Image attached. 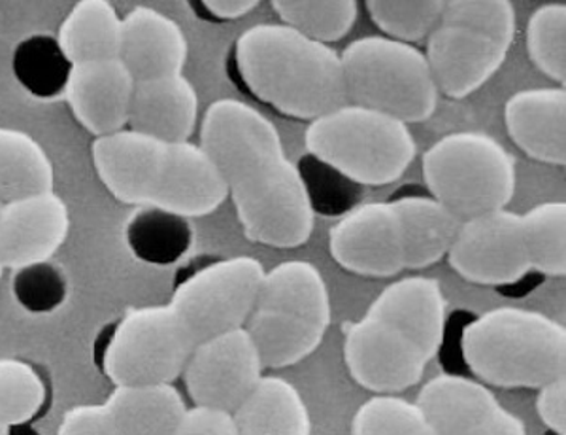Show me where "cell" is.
<instances>
[{"instance_id":"e0dca14e","label":"cell","mask_w":566,"mask_h":435,"mask_svg":"<svg viewBox=\"0 0 566 435\" xmlns=\"http://www.w3.org/2000/svg\"><path fill=\"white\" fill-rule=\"evenodd\" d=\"M71 231V213L61 195H31L0 207V263L23 269L52 261Z\"/></svg>"},{"instance_id":"8fae6325","label":"cell","mask_w":566,"mask_h":435,"mask_svg":"<svg viewBox=\"0 0 566 435\" xmlns=\"http://www.w3.org/2000/svg\"><path fill=\"white\" fill-rule=\"evenodd\" d=\"M446 260L459 277L478 287L506 288L522 282L533 271L522 215L501 208L467 218Z\"/></svg>"},{"instance_id":"2e32d148","label":"cell","mask_w":566,"mask_h":435,"mask_svg":"<svg viewBox=\"0 0 566 435\" xmlns=\"http://www.w3.org/2000/svg\"><path fill=\"white\" fill-rule=\"evenodd\" d=\"M168 146L127 127L95 138L91 154L101 183L117 201L154 207L167 175Z\"/></svg>"},{"instance_id":"8992f818","label":"cell","mask_w":566,"mask_h":435,"mask_svg":"<svg viewBox=\"0 0 566 435\" xmlns=\"http://www.w3.org/2000/svg\"><path fill=\"white\" fill-rule=\"evenodd\" d=\"M304 144L317 162L363 186L397 183L418 154L410 125L352 103L310 122Z\"/></svg>"},{"instance_id":"f1b7e54d","label":"cell","mask_w":566,"mask_h":435,"mask_svg":"<svg viewBox=\"0 0 566 435\" xmlns=\"http://www.w3.org/2000/svg\"><path fill=\"white\" fill-rule=\"evenodd\" d=\"M531 269L544 277L566 275V203L544 201L522 215Z\"/></svg>"},{"instance_id":"ffe728a7","label":"cell","mask_w":566,"mask_h":435,"mask_svg":"<svg viewBox=\"0 0 566 435\" xmlns=\"http://www.w3.org/2000/svg\"><path fill=\"white\" fill-rule=\"evenodd\" d=\"M189 55L178 21L151 7H136L122 21L119 53L136 82L184 74Z\"/></svg>"},{"instance_id":"6da1fadb","label":"cell","mask_w":566,"mask_h":435,"mask_svg":"<svg viewBox=\"0 0 566 435\" xmlns=\"http://www.w3.org/2000/svg\"><path fill=\"white\" fill-rule=\"evenodd\" d=\"M199 137L251 242L290 250L310 241L316 208L269 117L240 99H218L205 112Z\"/></svg>"},{"instance_id":"ba28073f","label":"cell","mask_w":566,"mask_h":435,"mask_svg":"<svg viewBox=\"0 0 566 435\" xmlns=\"http://www.w3.org/2000/svg\"><path fill=\"white\" fill-rule=\"evenodd\" d=\"M429 194L461 216L506 208L517 189V163L485 131H453L438 138L423 154Z\"/></svg>"},{"instance_id":"60d3db41","label":"cell","mask_w":566,"mask_h":435,"mask_svg":"<svg viewBox=\"0 0 566 435\" xmlns=\"http://www.w3.org/2000/svg\"><path fill=\"white\" fill-rule=\"evenodd\" d=\"M200 4L216 20L232 21L258 10L259 0H205Z\"/></svg>"},{"instance_id":"9a60e30c","label":"cell","mask_w":566,"mask_h":435,"mask_svg":"<svg viewBox=\"0 0 566 435\" xmlns=\"http://www.w3.org/2000/svg\"><path fill=\"white\" fill-rule=\"evenodd\" d=\"M438 435H527L522 421L476 379L442 373L416 400Z\"/></svg>"},{"instance_id":"30bf717a","label":"cell","mask_w":566,"mask_h":435,"mask_svg":"<svg viewBox=\"0 0 566 435\" xmlns=\"http://www.w3.org/2000/svg\"><path fill=\"white\" fill-rule=\"evenodd\" d=\"M258 258L232 256L202 267L181 280L172 293L175 309L195 341L245 328L263 287Z\"/></svg>"},{"instance_id":"8d00e7d4","label":"cell","mask_w":566,"mask_h":435,"mask_svg":"<svg viewBox=\"0 0 566 435\" xmlns=\"http://www.w3.org/2000/svg\"><path fill=\"white\" fill-rule=\"evenodd\" d=\"M13 296L31 312H50L66 298V279L52 261L13 271Z\"/></svg>"},{"instance_id":"5bb4252c","label":"cell","mask_w":566,"mask_h":435,"mask_svg":"<svg viewBox=\"0 0 566 435\" xmlns=\"http://www.w3.org/2000/svg\"><path fill=\"white\" fill-rule=\"evenodd\" d=\"M328 252L338 266L367 279H391L406 269L405 235L391 201L357 205L328 229Z\"/></svg>"},{"instance_id":"74e56055","label":"cell","mask_w":566,"mask_h":435,"mask_svg":"<svg viewBox=\"0 0 566 435\" xmlns=\"http://www.w3.org/2000/svg\"><path fill=\"white\" fill-rule=\"evenodd\" d=\"M57 435H119L106 405H76L61 421Z\"/></svg>"},{"instance_id":"484cf974","label":"cell","mask_w":566,"mask_h":435,"mask_svg":"<svg viewBox=\"0 0 566 435\" xmlns=\"http://www.w3.org/2000/svg\"><path fill=\"white\" fill-rule=\"evenodd\" d=\"M104 405L119 435H172L187 411L175 384L116 386Z\"/></svg>"},{"instance_id":"f546056e","label":"cell","mask_w":566,"mask_h":435,"mask_svg":"<svg viewBox=\"0 0 566 435\" xmlns=\"http://www.w3.org/2000/svg\"><path fill=\"white\" fill-rule=\"evenodd\" d=\"M271 7L282 23L327 46L348 37L359 18L355 0H272Z\"/></svg>"},{"instance_id":"d590c367","label":"cell","mask_w":566,"mask_h":435,"mask_svg":"<svg viewBox=\"0 0 566 435\" xmlns=\"http://www.w3.org/2000/svg\"><path fill=\"white\" fill-rule=\"evenodd\" d=\"M13 66L21 82L39 95L63 92L71 63L52 39H29L18 48Z\"/></svg>"},{"instance_id":"ac0fdd59","label":"cell","mask_w":566,"mask_h":435,"mask_svg":"<svg viewBox=\"0 0 566 435\" xmlns=\"http://www.w3.org/2000/svg\"><path fill=\"white\" fill-rule=\"evenodd\" d=\"M135 85L122 59H103L72 65L63 95L80 125L98 138L127 130Z\"/></svg>"},{"instance_id":"b9f144b4","label":"cell","mask_w":566,"mask_h":435,"mask_svg":"<svg viewBox=\"0 0 566 435\" xmlns=\"http://www.w3.org/2000/svg\"><path fill=\"white\" fill-rule=\"evenodd\" d=\"M0 435H10V428H7V426H0Z\"/></svg>"},{"instance_id":"7a4b0ae2","label":"cell","mask_w":566,"mask_h":435,"mask_svg":"<svg viewBox=\"0 0 566 435\" xmlns=\"http://www.w3.org/2000/svg\"><path fill=\"white\" fill-rule=\"evenodd\" d=\"M234 63L245 90L283 116L314 122L348 103L340 53L282 21L245 29Z\"/></svg>"},{"instance_id":"e575fe53","label":"cell","mask_w":566,"mask_h":435,"mask_svg":"<svg viewBox=\"0 0 566 435\" xmlns=\"http://www.w3.org/2000/svg\"><path fill=\"white\" fill-rule=\"evenodd\" d=\"M45 384L39 373L15 358H0V426L31 423L44 407Z\"/></svg>"},{"instance_id":"4fadbf2b","label":"cell","mask_w":566,"mask_h":435,"mask_svg":"<svg viewBox=\"0 0 566 435\" xmlns=\"http://www.w3.org/2000/svg\"><path fill=\"white\" fill-rule=\"evenodd\" d=\"M263 371L258 344L240 328L195 344L181 377L195 405L232 413Z\"/></svg>"},{"instance_id":"7402d4cb","label":"cell","mask_w":566,"mask_h":435,"mask_svg":"<svg viewBox=\"0 0 566 435\" xmlns=\"http://www.w3.org/2000/svg\"><path fill=\"white\" fill-rule=\"evenodd\" d=\"M229 191L221 170L199 143H170L167 175L154 208L180 218H200L216 213Z\"/></svg>"},{"instance_id":"83f0119b","label":"cell","mask_w":566,"mask_h":435,"mask_svg":"<svg viewBox=\"0 0 566 435\" xmlns=\"http://www.w3.org/2000/svg\"><path fill=\"white\" fill-rule=\"evenodd\" d=\"M55 170L44 146L25 131L0 127V203L53 191Z\"/></svg>"},{"instance_id":"4316f807","label":"cell","mask_w":566,"mask_h":435,"mask_svg":"<svg viewBox=\"0 0 566 435\" xmlns=\"http://www.w3.org/2000/svg\"><path fill=\"white\" fill-rule=\"evenodd\" d=\"M122 21L108 0H82L59 27V50L71 65L117 58Z\"/></svg>"},{"instance_id":"ee69618b","label":"cell","mask_w":566,"mask_h":435,"mask_svg":"<svg viewBox=\"0 0 566 435\" xmlns=\"http://www.w3.org/2000/svg\"><path fill=\"white\" fill-rule=\"evenodd\" d=\"M0 207H2V203H0Z\"/></svg>"},{"instance_id":"603a6c76","label":"cell","mask_w":566,"mask_h":435,"mask_svg":"<svg viewBox=\"0 0 566 435\" xmlns=\"http://www.w3.org/2000/svg\"><path fill=\"white\" fill-rule=\"evenodd\" d=\"M199 122V93L184 74L136 82L129 130L165 143H186Z\"/></svg>"},{"instance_id":"277c9868","label":"cell","mask_w":566,"mask_h":435,"mask_svg":"<svg viewBox=\"0 0 566 435\" xmlns=\"http://www.w3.org/2000/svg\"><path fill=\"white\" fill-rule=\"evenodd\" d=\"M515 31L510 0H444L423 52L438 92L451 99L476 93L501 71Z\"/></svg>"},{"instance_id":"836d02e7","label":"cell","mask_w":566,"mask_h":435,"mask_svg":"<svg viewBox=\"0 0 566 435\" xmlns=\"http://www.w3.org/2000/svg\"><path fill=\"white\" fill-rule=\"evenodd\" d=\"M365 8L384 37L416 46L437 25L444 0H368Z\"/></svg>"},{"instance_id":"d4e9b609","label":"cell","mask_w":566,"mask_h":435,"mask_svg":"<svg viewBox=\"0 0 566 435\" xmlns=\"http://www.w3.org/2000/svg\"><path fill=\"white\" fill-rule=\"evenodd\" d=\"M405 235L406 269H427L444 260L463 218L432 195L392 199Z\"/></svg>"},{"instance_id":"d6986e66","label":"cell","mask_w":566,"mask_h":435,"mask_svg":"<svg viewBox=\"0 0 566 435\" xmlns=\"http://www.w3.org/2000/svg\"><path fill=\"white\" fill-rule=\"evenodd\" d=\"M367 314L405 333L429 360H434L446 333V298L437 279L412 275L384 288Z\"/></svg>"},{"instance_id":"1f68e13d","label":"cell","mask_w":566,"mask_h":435,"mask_svg":"<svg viewBox=\"0 0 566 435\" xmlns=\"http://www.w3.org/2000/svg\"><path fill=\"white\" fill-rule=\"evenodd\" d=\"M528 59L538 71L565 87L566 80V4L547 2L528 18L525 31Z\"/></svg>"},{"instance_id":"cb8c5ba5","label":"cell","mask_w":566,"mask_h":435,"mask_svg":"<svg viewBox=\"0 0 566 435\" xmlns=\"http://www.w3.org/2000/svg\"><path fill=\"white\" fill-rule=\"evenodd\" d=\"M240 435H310L312 418L301 392L277 375H263L232 411Z\"/></svg>"},{"instance_id":"ab89813d","label":"cell","mask_w":566,"mask_h":435,"mask_svg":"<svg viewBox=\"0 0 566 435\" xmlns=\"http://www.w3.org/2000/svg\"><path fill=\"white\" fill-rule=\"evenodd\" d=\"M536 413L555 435H566V375L538 389Z\"/></svg>"},{"instance_id":"7c38bea8","label":"cell","mask_w":566,"mask_h":435,"mask_svg":"<svg viewBox=\"0 0 566 435\" xmlns=\"http://www.w3.org/2000/svg\"><path fill=\"white\" fill-rule=\"evenodd\" d=\"M342 354L349 377L374 396H397L412 389L431 362L405 333L367 312L342 325Z\"/></svg>"},{"instance_id":"d6a6232c","label":"cell","mask_w":566,"mask_h":435,"mask_svg":"<svg viewBox=\"0 0 566 435\" xmlns=\"http://www.w3.org/2000/svg\"><path fill=\"white\" fill-rule=\"evenodd\" d=\"M352 435H438L416 402L400 396H374L355 411Z\"/></svg>"},{"instance_id":"4dcf8cb0","label":"cell","mask_w":566,"mask_h":435,"mask_svg":"<svg viewBox=\"0 0 566 435\" xmlns=\"http://www.w3.org/2000/svg\"><path fill=\"white\" fill-rule=\"evenodd\" d=\"M127 245L146 261H172L189 242L186 218L168 215L159 208L138 207L125 229Z\"/></svg>"},{"instance_id":"52a82bcc","label":"cell","mask_w":566,"mask_h":435,"mask_svg":"<svg viewBox=\"0 0 566 435\" xmlns=\"http://www.w3.org/2000/svg\"><path fill=\"white\" fill-rule=\"evenodd\" d=\"M340 61L348 103L384 112L406 125L434 116L440 92L418 46L370 34L349 42Z\"/></svg>"},{"instance_id":"9c48e42d","label":"cell","mask_w":566,"mask_h":435,"mask_svg":"<svg viewBox=\"0 0 566 435\" xmlns=\"http://www.w3.org/2000/svg\"><path fill=\"white\" fill-rule=\"evenodd\" d=\"M195 344L170 303L133 307L104 344L103 370L116 386L172 384L184 375Z\"/></svg>"},{"instance_id":"f35d334b","label":"cell","mask_w":566,"mask_h":435,"mask_svg":"<svg viewBox=\"0 0 566 435\" xmlns=\"http://www.w3.org/2000/svg\"><path fill=\"white\" fill-rule=\"evenodd\" d=\"M172 435H240V432L229 411L195 405L181 416Z\"/></svg>"},{"instance_id":"5b68a950","label":"cell","mask_w":566,"mask_h":435,"mask_svg":"<svg viewBox=\"0 0 566 435\" xmlns=\"http://www.w3.org/2000/svg\"><path fill=\"white\" fill-rule=\"evenodd\" d=\"M331 317L322 271L310 261H282L264 273L245 330L258 344L264 370H285L319 349Z\"/></svg>"},{"instance_id":"44dd1931","label":"cell","mask_w":566,"mask_h":435,"mask_svg":"<svg viewBox=\"0 0 566 435\" xmlns=\"http://www.w3.org/2000/svg\"><path fill=\"white\" fill-rule=\"evenodd\" d=\"M504 125L512 143L534 162L566 165V90L533 87L504 104Z\"/></svg>"},{"instance_id":"3957f363","label":"cell","mask_w":566,"mask_h":435,"mask_svg":"<svg viewBox=\"0 0 566 435\" xmlns=\"http://www.w3.org/2000/svg\"><path fill=\"white\" fill-rule=\"evenodd\" d=\"M464 365L495 389L538 390L566 375V330L547 314L496 307L470 320L461 335Z\"/></svg>"},{"instance_id":"7bdbcfd3","label":"cell","mask_w":566,"mask_h":435,"mask_svg":"<svg viewBox=\"0 0 566 435\" xmlns=\"http://www.w3.org/2000/svg\"><path fill=\"white\" fill-rule=\"evenodd\" d=\"M2 271H4V267H2V263H0V277H2Z\"/></svg>"}]
</instances>
